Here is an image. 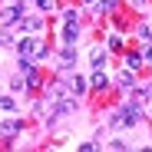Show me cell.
<instances>
[{
  "instance_id": "1",
  "label": "cell",
  "mask_w": 152,
  "mask_h": 152,
  "mask_svg": "<svg viewBox=\"0 0 152 152\" xmlns=\"http://www.w3.org/2000/svg\"><path fill=\"white\" fill-rule=\"evenodd\" d=\"M119 116H122V126H136L142 119V109H139V103H129V106L119 109Z\"/></svg>"
},
{
  "instance_id": "2",
  "label": "cell",
  "mask_w": 152,
  "mask_h": 152,
  "mask_svg": "<svg viewBox=\"0 0 152 152\" xmlns=\"http://www.w3.org/2000/svg\"><path fill=\"white\" fill-rule=\"evenodd\" d=\"M23 10H27V4H10V7H4V10H0V23H13V20H20Z\"/></svg>"
},
{
  "instance_id": "3",
  "label": "cell",
  "mask_w": 152,
  "mask_h": 152,
  "mask_svg": "<svg viewBox=\"0 0 152 152\" xmlns=\"http://www.w3.org/2000/svg\"><path fill=\"white\" fill-rule=\"evenodd\" d=\"M17 50H20V56H23V60H33V53H37V40L23 37V40L17 43Z\"/></svg>"
},
{
  "instance_id": "4",
  "label": "cell",
  "mask_w": 152,
  "mask_h": 152,
  "mask_svg": "<svg viewBox=\"0 0 152 152\" xmlns=\"http://www.w3.org/2000/svg\"><path fill=\"white\" fill-rule=\"evenodd\" d=\"M20 66H23V80H27V86H37V83H40V73H37L27 60H20Z\"/></svg>"
},
{
  "instance_id": "5",
  "label": "cell",
  "mask_w": 152,
  "mask_h": 152,
  "mask_svg": "<svg viewBox=\"0 0 152 152\" xmlns=\"http://www.w3.org/2000/svg\"><path fill=\"white\" fill-rule=\"evenodd\" d=\"M76 40H80V27H76V23H66V27H63V43L73 46Z\"/></svg>"
},
{
  "instance_id": "6",
  "label": "cell",
  "mask_w": 152,
  "mask_h": 152,
  "mask_svg": "<svg viewBox=\"0 0 152 152\" xmlns=\"http://www.w3.org/2000/svg\"><path fill=\"white\" fill-rule=\"evenodd\" d=\"M106 83H109V80H106V73H103V69H96V73H93V80H89L93 89H106Z\"/></svg>"
},
{
  "instance_id": "7",
  "label": "cell",
  "mask_w": 152,
  "mask_h": 152,
  "mask_svg": "<svg viewBox=\"0 0 152 152\" xmlns=\"http://www.w3.org/2000/svg\"><path fill=\"white\" fill-rule=\"evenodd\" d=\"M69 89H73V93H80V96H83V93L89 89V83L83 80V76H73V80H69Z\"/></svg>"
},
{
  "instance_id": "8",
  "label": "cell",
  "mask_w": 152,
  "mask_h": 152,
  "mask_svg": "<svg viewBox=\"0 0 152 152\" xmlns=\"http://www.w3.org/2000/svg\"><path fill=\"white\" fill-rule=\"evenodd\" d=\"M73 63H76V53H73V50L66 46V50H63V53H60V66H63V69H69Z\"/></svg>"
},
{
  "instance_id": "9",
  "label": "cell",
  "mask_w": 152,
  "mask_h": 152,
  "mask_svg": "<svg viewBox=\"0 0 152 152\" xmlns=\"http://www.w3.org/2000/svg\"><path fill=\"white\" fill-rule=\"evenodd\" d=\"M20 132V122L13 119V122H4V126H0V136H17Z\"/></svg>"
},
{
  "instance_id": "10",
  "label": "cell",
  "mask_w": 152,
  "mask_h": 152,
  "mask_svg": "<svg viewBox=\"0 0 152 152\" xmlns=\"http://www.w3.org/2000/svg\"><path fill=\"white\" fill-rule=\"evenodd\" d=\"M142 66V56L139 53H129V56H126V69H139Z\"/></svg>"
},
{
  "instance_id": "11",
  "label": "cell",
  "mask_w": 152,
  "mask_h": 152,
  "mask_svg": "<svg viewBox=\"0 0 152 152\" xmlns=\"http://www.w3.org/2000/svg\"><path fill=\"white\" fill-rule=\"evenodd\" d=\"M116 83H119L122 89H136V80H132V76H129V73H122V76H119V80H116Z\"/></svg>"
},
{
  "instance_id": "12",
  "label": "cell",
  "mask_w": 152,
  "mask_h": 152,
  "mask_svg": "<svg viewBox=\"0 0 152 152\" xmlns=\"http://www.w3.org/2000/svg\"><path fill=\"white\" fill-rule=\"evenodd\" d=\"M0 109H4V113H13V109H17L13 96H0Z\"/></svg>"
},
{
  "instance_id": "13",
  "label": "cell",
  "mask_w": 152,
  "mask_h": 152,
  "mask_svg": "<svg viewBox=\"0 0 152 152\" xmlns=\"http://www.w3.org/2000/svg\"><path fill=\"white\" fill-rule=\"evenodd\" d=\"M56 113H60V116L73 113V99H60V103H56Z\"/></svg>"
},
{
  "instance_id": "14",
  "label": "cell",
  "mask_w": 152,
  "mask_h": 152,
  "mask_svg": "<svg viewBox=\"0 0 152 152\" xmlns=\"http://www.w3.org/2000/svg\"><path fill=\"white\" fill-rule=\"evenodd\" d=\"M23 30H40V20L30 17V20H23Z\"/></svg>"
},
{
  "instance_id": "15",
  "label": "cell",
  "mask_w": 152,
  "mask_h": 152,
  "mask_svg": "<svg viewBox=\"0 0 152 152\" xmlns=\"http://www.w3.org/2000/svg\"><path fill=\"white\" fill-rule=\"evenodd\" d=\"M46 53H50V50H46L43 43H37V53H33V60H46Z\"/></svg>"
},
{
  "instance_id": "16",
  "label": "cell",
  "mask_w": 152,
  "mask_h": 152,
  "mask_svg": "<svg viewBox=\"0 0 152 152\" xmlns=\"http://www.w3.org/2000/svg\"><path fill=\"white\" fill-rule=\"evenodd\" d=\"M139 37H142V40H152V27H149V23H142V27H139Z\"/></svg>"
},
{
  "instance_id": "17",
  "label": "cell",
  "mask_w": 152,
  "mask_h": 152,
  "mask_svg": "<svg viewBox=\"0 0 152 152\" xmlns=\"http://www.w3.org/2000/svg\"><path fill=\"white\" fill-rule=\"evenodd\" d=\"M93 66L103 69V50H96V53H93Z\"/></svg>"
},
{
  "instance_id": "18",
  "label": "cell",
  "mask_w": 152,
  "mask_h": 152,
  "mask_svg": "<svg viewBox=\"0 0 152 152\" xmlns=\"http://www.w3.org/2000/svg\"><path fill=\"white\" fill-rule=\"evenodd\" d=\"M116 4H119V0H103V4H99L96 10H116Z\"/></svg>"
},
{
  "instance_id": "19",
  "label": "cell",
  "mask_w": 152,
  "mask_h": 152,
  "mask_svg": "<svg viewBox=\"0 0 152 152\" xmlns=\"http://www.w3.org/2000/svg\"><path fill=\"white\" fill-rule=\"evenodd\" d=\"M149 96H152L149 89H136V103H145V99H149Z\"/></svg>"
},
{
  "instance_id": "20",
  "label": "cell",
  "mask_w": 152,
  "mask_h": 152,
  "mask_svg": "<svg viewBox=\"0 0 152 152\" xmlns=\"http://www.w3.org/2000/svg\"><path fill=\"white\" fill-rule=\"evenodd\" d=\"M76 17H80L76 10H66V13H63V20H66V23H76Z\"/></svg>"
},
{
  "instance_id": "21",
  "label": "cell",
  "mask_w": 152,
  "mask_h": 152,
  "mask_svg": "<svg viewBox=\"0 0 152 152\" xmlns=\"http://www.w3.org/2000/svg\"><path fill=\"white\" fill-rule=\"evenodd\" d=\"M37 4H40L43 10H53V0H37Z\"/></svg>"
},
{
  "instance_id": "22",
  "label": "cell",
  "mask_w": 152,
  "mask_h": 152,
  "mask_svg": "<svg viewBox=\"0 0 152 152\" xmlns=\"http://www.w3.org/2000/svg\"><path fill=\"white\" fill-rule=\"evenodd\" d=\"M10 40H13V37H10L7 30H0V43H10Z\"/></svg>"
},
{
  "instance_id": "23",
  "label": "cell",
  "mask_w": 152,
  "mask_h": 152,
  "mask_svg": "<svg viewBox=\"0 0 152 152\" xmlns=\"http://www.w3.org/2000/svg\"><path fill=\"white\" fill-rule=\"evenodd\" d=\"M83 4H93V0H83Z\"/></svg>"
},
{
  "instance_id": "24",
  "label": "cell",
  "mask_w": 152,
  "mask_h": 152,
  "mask_svg": "<svg viewBox=\"0 0 152 152\" xmlns=\"http://www.w3.org/2000/svg\"><path fill=\"white\" fill-rule=\"evenodd\" d=\"M149 113H152V109H149Z\"/></svg>"
}]
</instances>
